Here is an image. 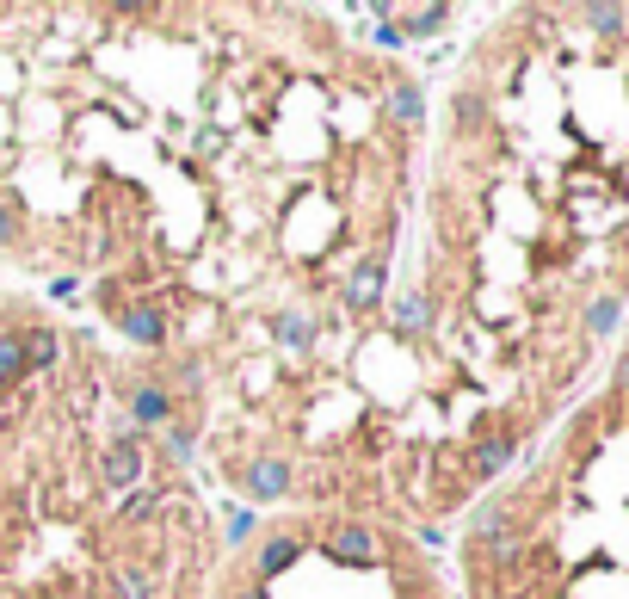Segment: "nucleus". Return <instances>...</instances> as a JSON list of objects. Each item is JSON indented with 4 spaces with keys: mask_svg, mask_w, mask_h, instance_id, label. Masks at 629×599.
I'll list each match as a JSON object with an SVG mask.
<instances>
[{
    "mask_svg": "<svg viewBox=\"0 0 629 599\" xmlns=\"http://www.w3.org/2000/svg\"><path fill=\"white\" fill-rule=\"evenodd\" d=\"M327 550H333V556H352V562L377 556V544H370V532H364V525H340V532L327 538Z\"/></svg>",
    "mask_w": 629,
    "mask_h": 599,
    "instance_id": "f257e3e1",
    "label": "nucleus"
},
{
    "mask_svg": "<svg viewBox=\"0 0 629 599\" xmlns=\"http://www.w3.org/2000/svg\"><path fill=\"white\" fill-rule=\"evenodd\" d=\"M136 476H142V451H136V439H124L105 457V482H136Z\"/></svg>",
    "mask_w": 629,
    "mask_h": 599,
    "instance_id": "f03ea898",
    "label": "nucleus"
},
{
    "mask_svg": "<svg viewBox=\"0 0 629 599\" xmlns=\"http://www.w3.org/2000/svg\"><path fill=\"white\" fill-rule=\"evenodd\" d=\"M31 365H25V340L19 334H0V383H19Z\"/></svg>",
    "mask_w": 629,
    "mask_h": 599,
    "instance_id": "7ed1b4c3",
    "label": "nucleus"
},
{
    "mask_svg": "<svg viewBox=\"0 0 629 599\" xmlns=\"http://www.w3.org/2000/svg\"><path fill=\"white\" fill-rule=\"evenodd\" d=\"M247 488H253V495H259V501H272V495H284V488H290V482H284V464H259V470L247 476Z\"/></svg>",
    "mask_w": 629,
    "mask_h": 599,
    "instance_id": "20e7f679",
    "label": "nucleus"
},
{
    "mask_svg": "<svg viewBox=\"0 0 629 599\" xmlns=\"http://www.w3.org/2000/svg\"><path fill=\"white\" fill-rule=\"evenodd\" d=\"M124 328H130L142 346H155V340H161V315H155V309H130V315H124Z\"/></svg>",
    "mask_w": 629,
    "mask_h": 599,
    "instance_id": "39448f33",
    "label": "nucleus"
},
{
    "mask_svg": "<svg viewBox=\"0 0 629 599\" xmlns=\"http://www.w3.org/2000/svg\"><path fill=\"white\" fill-rule=\"evenodd\" d=\"M284 562H296V538H272L266 556H259V575H278Z\"/></svg>",
    "mask_w": 629,
    "mask_h": 599,
    "instance_id": "423d86ee",
    "label": "nucleus"
},
{
    "mask_svg": "<svg viewBox=\"0 0 629 599\" xmlns=\"http://www.w3.org/2000/svg\"><path fill=\"white\" fill-rule=\"evenodd\" d=\"M50 359H56V334L37 328V334L25 340V365H50Z\"/></svg>",
    "mask_w": 629,
    "mask_h": 599,
    "instance_id": "0eeeda50",
    "label": "nucleus"
},
{
    "mask_svg": "<svg viewBox=\"0 0 629 599\" xmlns=\"http://www.w3.org/2000/svg\"><path fill=\"white\" fill-rule=\"evenodd\" d=\"M136 420H167V396L161 390H136Z\"/></svg>",
    "mask_w": 629,
    "mask_h": 599,
    "instance_id": "6e6552de",
    "label": "nucleus"
},
{
    "mask_svg": "<svg viewBox=\"0 0 629 599\" xmlns=\"http://www.w3.org/2000/svg\"><path fill=\"white\" fill-rule=\"evenodd\" d=\"M370 297H377V266H364L358 285H352V303H370Z\"/></svg>",
    "mask_w": 629,
    "mask_h": 599,
    "instance_id": "1a4fd4ad",
    "label": "nucleus"
},
{
    "mask_svg": "<svg viewBox=\"0 0 629 599\" xmlns=\"http://www.w3.org/2000/svg\"><path fill=\"white\" fill-rule=\"evenodd\" d=\"M389 105H395V118H407V124H414V118H420V99H414V93H407V87H401V93H395Z\"/></svg>",
    "mask_w": 629,
    "mask_h": 599,
    "instance_id": "9d476101",
    "label": "nucleus"
},
{
    "mask_svg": "<svg viewBox=\"0 0 629 599\" xmlns=\"http://www.w3.org/2000/svg\"><path fill=\"white\" fill-rule=\"evenodd\" d=\"M229 532H235V538H247V532H253V513H241V507H235V513H229Z\"/></svg>",
    "mask_w": 629,
    "mask_h": 599,
    "instance_id": "9b49d317",
    "label": "nucleus"
},
{
    "mask_svg": "<svg viewBox=\"0 0 629 599\" xmlns=\"http://www.w3.org/2000/svg\"><path fill=\"white\" fill-rule=\"evenodd\" d=\"M13 235H19V217H13L7 204H0V241H13Z\"/></svg>",
    "mask_w": 629,
    "mask_h": 599,
    "instance_id": "f8f14e48",
    "label": "nucleus"
},
{
    "mask_svg": "<svg viewBox=\"0 0 629 599\" xmlns=\"http://www.w3.org/2000/svg\"><path fill=\"white\" fill-rule=\"evenodd\" d=\"M241 599H266V593H259V587H253V593H241Z\"/></svg>",
    "mask_w": 629,
    "mask_h": 599,
    "instance_id": "ddd939ff",
    "label": "nucleus"
}]
</instances>
